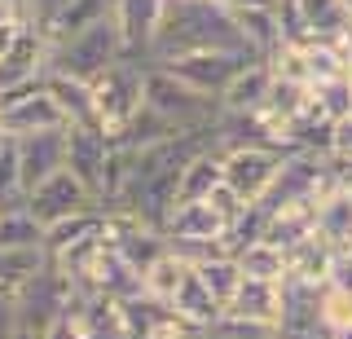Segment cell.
Returning a JSON list of instances; mask_svg holds the SVG:
<instances>
[{
	"label": "cell",
	"instance_id": "d590c367",
	"mask_svg": "<svg viewBox=\"0 0 352 339\" xmlns=\"http://www.w3.org/2000/svg\"><path fill=\"white\" fill-rule=\"evenodd\" d=\"M71 0H31V14L27 18H36V23H44V18H53L58 9H66Z\"/></svg>",
	"mask_w": 352,
	"mask_h": 339
},
{
	"label": "cell",
	"instance_id": "ffe728a7",
	"mask_svg": "<svg viewBox=\"0 0 352 339\" xmlns=\"http://www.w3.org/2000/svg\"><path fill=\"white\" fill-rule=\"evenodd\" d=\"M44 265H49V256H44L40 247H18V251L0 247V300H18V291L27 287Z\"/></svg>",
	"mask_w": 352,
	"mask_h": 339
},
{
	"label": "cell",
	"instance_id": "83f0119b",
	"mask_svg": "<svg viewBox=\"0 0 352 339\" xmlns=\"http://www.w3.org/2000/svg\"><path fill=\"white\" fill-rule=\"evenodd\" d=\"M27 194H22V172H18V141L0 133V207H22Z\"/></svg>",
	"mask_w": 352,
	"mask_h": 339
},
{
	"label": "cell",
	"instance_id": "8fae6325",
	"mask_svg": "<svg viewBox=\"0 0 352 339\" xmlns=\"http://www.w3.org/2000/svg\"><path fill=\"white\" fill-rule=\"evenodd\" d=\"M14 141H18L22 194L66 168V128H49V133H31V137H14Z\"/></svg>",
	"mask_w": 352,
	"mask_h": 339
},
{
	"label": "cell",
	"instance_id": "f35d334b",
	"mask_svg": "<svg viewBox=\"0 0 352 339\" xmlns=\"http://www.w3.org/2000/svg\"><path fill=\"white\" fill-rule=\"evenodd\" d=\"M344 80L352 84V40H348V49H344Z\"/></svg>",
	"mask_w": 352,
	"mask_h": 339
},
{
	"label": "cell",
	"instance_id": "ba28073f",
	"mask_svg": "<svg viewBox=\"0 0 352 339\" xmlns=\"http://www.w3.org/2000/svg\"><path fill=\"white\" fill-rule=\"evenodd\" d=\"M27 207L31 216H36L40 225H53V221H62V216H75V212H93L97 199H93V190L80 181V177H71V172H53L49 181H40L36 190H27Z\"/></svg>",
	"mask_w": 352,
	"mask_h": 339
},
{
	"label": "cell",
	"instance_id": "3957f363",
	"mask_svg": "<svg viewBox=\"0 0 352 339\" xmlns=\"http://www.w3.org/2000/svg\"><path fill=\"white\" fill-rule=\"evenodd\" d=\"M146 111V62H115L106 75L93 80V124L110 141L128 133V124Z\"/></svg>",
	"mask_w": 352,
	"mask_h": 339
},
{
	"label": "cell",
	"instance_id": "d6a6232c",
	"mask_svg": "<svg viewBox=\"0 0 352 339\" xmlns=\"http://www.w3.org/2000/svg\"><path fill=\"white\" fill-rule=\"evenodd\" d=\"M207 203H212V212L220 216V221H225V234H229V225H234V221H238V216H242V212H247V207H251L247 199H238V194H234V190H229V185H225V181H220V185H216V190H212V194H207Z\"/></svg>",
	"mask_w": 352,
	"mask_h": 339
},
{
	"label": "cell",
	"instance_id": "5b68a950",
	"mask_svg": "<svg viewBox=\"0 0 352 339\" xmlns=\"http://www.w3.org/2000/svg\"><path fill=\"white\" fill-rule=\"evenodd\" d=\"M80 295V287H75V278L71 273H62L58 265H44L36 278L27 282V287L18 291V300H14V309H18V326L27 335H40L44 339V331H49L58 317L71 309V300Z\"/></svg>",
	"mask_w": 352,
	"mask_h": 339
},
{
	"label": "cell",
	"instance_id": "484cf974",
	"mask_svg": "<svg viewBox=\"0 0 352 339\" xmlns=\"http://www.w3.org/2000/svg\"><path fill=\"white\" fill-rule=\"evenodd\" d=\"M212 339H282V326L269 317H242L225 309L212 322Z\"/></svg>",
	"mask_w": 352,
	"mask_h": 339
},
{
	"label": "cell",
	"instance_id": "e0dca14e",
	"mask_svg": "<svg viewBox=\"0 0 352 339\" xmlns=\"http://www.w3.org/2000/svg\"><path fill=\"white\" fill-rule=\"evenodd\" d=\"M220 181H225V172H220V150H216V146L198 150V155L185 163V172H181V185H176V203H203Z\"/></svg>",
	"mask_w": 352,
	"mask_h": 339
},
{
	"label": "cell",
	"instance_id": "52a82bcc",
	"mask_svg": "<svg viewBox=\"0 0 352 339\" xmlns=\"http://www.w3.org/2000/svg\"><path fill=\"white\" fill-rule=\"evenodd\" d=\"M247 62H256V58L234 53V49H203V53H181V58H172V62H154V67H168L176 80H185L190 89L207 93V97H220Z\"/></svg>",
	"mask_w": 352,
	"mask_h": 339
},
{
	"label": "cell",
	"instance_id": "b9f144b4",
	"mask_svg": "<svg viewBox=\"0 0 352 339\" xmlns=\"http://www.w3.org/2000/svg\"><path fill=\"white\" fill-rule=\"evenodd\" d=\"M14 339H40V335H27V331H18V335H14Z\"/></svg>",
	"mask_w": 352,
	"mask_h": 339
},
{
	"label": "cell",
	"instance_id": "8d00e7d4",
	"mask_svg": "<svg viewBox=\"0 0 352 339\" xmlns=\"http://www.w3.org/2000/svg\"><path fill=\"white\" fill-rule=\"evenodd\" d=\"M229 14H242V9H278V0H220Z\"/></svg>",
	"mask_w": 352,
	"mask_h": 339
},
{
	"label": "cell",
	"instance_id": "5bb4252c",
	"mask_svg": "<svg viewBox=\"0 0 352 339\" xmlns=\"http://www.w3.org/2000/svg\"><path fill=\"white\" fill-rule=\"evenodd\" d=\"M49 102L62 111L66 124H93V84L88 80H75V75H62V71H44L40 75Z\"/></svg>",
	"mask_w": 352,
	"mask_h": 339
},
{
	"label": "cell",
	"instance_id": "7dc6e473",
	"mask_svg": "<svg viewBox=\"0 0 352 339\" xmlns=\"http://www.w3.org/2000/svg\"><path fill=\"white\" fill-rule=\"evenodd\" d=\"M0 216H5V207H0Z\"/></svg>",
	"mask_w": 352,
	"mask_h": 339
},
{
	"label": "cell",
	"instance_id": "bcb514c9",
	"mask_svg": "<svg viewBox=\"0 0 352 339\" xmlns=\"http://www.w3.org/2000/svg\"><path fill=\"white\" fill-rule=\"evenodd\" d=\"M207 5H220V0H207Z\"/></svg>",
	"mask_w": 352,
	"mask_h": 339
},
{
	"label": "cell",
	"instance_id": "f1b7e54d",
	"mask_svg": "<svg viewBox=\"0 0 352 339\" xmlns=\"http://www.w3.org/2000/svg\"><path fill=\"white\" fill-rule=\"evenodd\" d=\"M317 317H322V331H339V326H352V291L326 282L317 291Z\"/></svg>",
	"mask_w": 352,
	"mask_h": 339
},
{
	"label": "cell",
	"instance_id": "d6986e66",
	"mask_svg": "<svg viewBox=\"0 0 352 339\" xmlns=\"http://www.w3.org/2000/svg\"><path fill=\"white\" fill-rule=\"evenodd\" d=\"M102 234V207H93V212H75V216H62V221L44 225V256H62L66 247L84 243V238H97Z\"/></svg>",
	"mask_w": 352,
	"mask_h": 339
},
{
	"label": "cell",
	"instance_id": "60d3db41",
	"mask_svg": "<svg viewBox=\"0 0 352 339\" xmlns=\"http://www.w3.org/2000/svg\"><path fill=\"white\" fill-rule=\"evenodd\" d=\"M9 18H18V14H14V9L5 5V0H0V23H9Z\"/></svg>",
	"mask_w": 352,
	"mask_h": 339
},
{
	"label": "cell",
	"instance_id": "836d02e7",
	"mask_svg": "<svg viewBox=\"0 0 352 339\" xmlns=\"http://www.w3.org/2000/svg\"><path fill=\"white\" fill-rule=\"evenodd\" d=\"M326 159H352V115L335 119V128H330V155Z\"/></svg>",
	"mask_w": 352,
	"mask_h": 339
},
{
	"label": "cell",
	"instance_id": "6da1fadb",
	"mask_svg": "<svg viewBox=\"0 0 352 339\" xmlns=\"http://www.w3.org/2000/svg\"><path fill=\"white\" fill-rule=\"evenodd\" d=\"M203 49L247 53L234 14H229L225 5H207V0H168V14H163L159 36H154V45H150V62H172V58H181V53H203Z\"/></svg>",
	"mask_w": 352,
	"mask_h": 339
},
{
	"label": "cell",
	"instance_id": "e575fe53",
	"mask_svg": "<svg viewBox=\"0 0 352 339\" xmlns=\"http://www.w3.org/2000/svg\"><path fill=\"white\" fill-rule=\"evenodd\" d=\"M22 331L18 326V309H14V300H0V339H14Z\"/></svg>",
	"mask_w": 352,
	"mask_h": 339
},
{
	"label": "cell",
	"instance_id": "1f68e13d",
	"mask_svg": "<svg viewBox=\"0 0 352 339\" xmlns=\"http://www.w3.org/2000/svg\"><path fill=\"white\" fill-rule=\"evenodd\" d=\"M44 339H97V335H93V326H88V317H84V309H80V295H75L71 309H66L58 322L44 331Z\"/></svg>",
	"mask_w": 352,
	"mask_h": 339
},
{
	"label": "cell",
	"instance_id": "cb8c5ba5",
	"mask_svg": "<svg viewBox=\"0 0 352 339\" xmlns=\"http://www.w3.org/2000/svg\"><path fill=\"white\" fill-rule=\"evenodd\" d=\"M194 273H198V282L220 300V309H229V300H234V291L242 282L238 260L234 256H212V260H203V265H194Z\"/></svg>",
	"mask_w": 352,
	"mask_h": 339
},
{
	"label": "cell",
	"instance_id": "4fadbf2b",
	"mask_svg": "<svg viewBox=\"0 0 352 339\" xmlns=\"http://www.w3.org/2000/svg\"><path fill=\"white\" fill-rule=\"evenodd\" d=\"M335 256H339V247H330L326 238H317V234H313V238H304V243H295L291 251H286V278L322 291L326 282H330ZM286 278H282V282H286Z\"/></svg>",
	"mask_w": 352,
	"mask_h": 339
},
{
	"label": "cell",
	"instance_id": "4dcf8cb0",
	"mask_svg": "<svg viewBox=\"0 0 352 339\" xmlns=\"http://www.w3.org/2000/svg\"><path fill=\"white\" fill-rule=\"evenodd\" d=\"M313 106H317V115L330 119V124L344 119V115H352V84L344 80V75H339V80L317 84V89H313Z\"/></svg>",
	"mask_w": 352,
	"mask_h": 339
},
{
	"label": "cell",
	"instance_id": "44dd1931",
	"mask_svg": "<svg viewBox=\"0 0 352 339\" xmlns=\"http://www.w3.org/2000/svg\"><path fill=\"white\" fill-rule=\"evenodd\" d=\"M229 313H242V317H269L278 322L282 313V282H260V278H242L234 300H229Z\"/></svg>",
	"mask_w": 352,
	"mask_h": 339
},
{
	"label": "cell",
	"instance_id": "ab89813d",
	"mask_svg": "<svg viewBox=\"0 0 352 339\" xmlns=\"http://www.w3.org/2000/svg\"><path fill=\"white\" fill-rule=\"evenodd\" d=\"M322 339H352V326H339V331H326Z\"/></svg>",
	"mask_w": 352,
	"mask_h": 339
},
{
	"label": "cell",
	"instance_id": "f546056e",
	"mask_svg": "<svg viewBox=\"0 0 352 339\" xmlns=\"http://www.w3.org/2000/svg\"><path fill=\"white\" fill-rule=\"evenodd\" d=\"M304 62H308V89H317V84L344 75V49L339 45H308Z\"/></svg>",
	"mask_w": 352,
	"mask_h": 339
},
{
	"label": "cell",
	"instance_id": "603a6c76",
	"mask_svg": "<svg viewBox=\"0 0 352 339\" xmlns=\"http://www.w3.org/2000/svg\"><path fill=\"white\" fill-rule=\"evenodd\" d=\"M234 260H238L242 278H260V282H282L286 278V251L273 247V243H264V238H260V243L238 247Z\"/></svg>",
	"mask_w": 352,
	"mask_h": 339
},
{
	"label": "cell",
	"instance_id": "ee69618b",
	"mask_svg": "<svg viewBox=\"0 0 352 339\" xmlns=\"http://www.w3.org/2000/svg\"><path fill=\"white\" fill-rule=\"evenodd\" d=\"M344 251H348V260H352V243H348V247H344Z\"/></svg>",
	"mask_w": 352,
	"mask_h": 339
},
{
	"label": "cell",
	"instance_id": "9a60e30c",
	"mask_svg": "<svg viewBox=\"0 0 352 339\" xmlns=\"http://www.w3.org/2000/svg\"><path fill=\"white\" fill-rule=\"evenodd\" d=\"M163 234L168 238H198V243H216V238H225V221L212 212V203H176L168 225H163Z\"/></svg>",
	"mask_w": 352,
	"mask_h": 339
},
{
	"label": "cell",
	"instance_id": "4316f807",
	"mask_svg": "<svg viewBox=\"0 0 352 339\" xmlns=\"http://www.w3.org/2000/svg\"><path fill=\"white\" fill-rule=\"evenodd\" d=\"M185 273H190V265H185L181 256H172V251H163V256L154 260L146 273H141V282H146V295H150V300H163V304H168L172 291L185 282Z\"/></svg>",
	"mask_w": 352,
	"mask_h": 339
},
{
	"label": "cell",
	"instance_id": "ac0fdd59",
	"mask_svg": "<svg viewBox=\"0 0 352 339\" xmlns=\"http://www.w3.org/2000/svg\"><path fill=\"white\" fill-rule=\"evenodd\" d=\"M168 309H172V313H181L185 322H194V326H207V331H212V322H216L220 313H225V309H220V300H216V295L207 291L203 282H198V273H194V269L185 273V282L172 291Z\"/></svg>",
	"mask_w": 352,
	"mask_h": 339
},
{
	"label": "cell",
	"instance_id": "2e32d148",
	"mask_svg": "<svg viewBox=\"0 0 352 339\" xmlns=\"http://www.w3.org/2000/svg\"><path fill=\"white\" fill-rule=\"evenodd\" d=\"M110 9H115V0H71V5L58 9L53 18H44L40 31L49 36V49H53V45H62V40H71L75 31H84V27L102 23V18H110Z\"/></svg>",
	"mask_w": 352,
	"mask_h": 339
},
{
	"label": "cell",
	"instance_id": "7a4b0ae2",
	"mask_svg": "<svg viewBox=\"0 0 352 339\" xmlns=\"http://www.w3.org/2000/svg\"><path fill=\"white\" fill-rule=\"evenodd\" d=\"M146 111H154L163 124H172L176 133H212L220 124V102L207 93L190 89L185 80H176L168 67H146Z\"/></svg>",
	"mask_w": 352,
	"mask_h": 339
},
{
	"label": "cell",
	"instance_id": "f6af8a7d",
	"mask_svg": "<svg viewBox=\"0 0 352 339\" xmlns=\"http://www.w3.org/2000/svg\"><path fill=\"white\" fill-rule=\"evenodd\" d=\"M344 194H348V199H352V185H348V190H344Z\"/></svg>",
	"mask_w": 352,
	"mask_h": 339
},
{
	"label": "cell",
	"instance_id": "9c48e42d",
	"mask_svg": "<svg viewBox=\"0 0 352 339\" xmlns=\"http://www.w3.org/2000/svg\"><path fill=\"white\" fill-rule=\"evenodd\" d=\"M163 14H168V0H115L110 18H115L119 36H124V58L150 62V45L159 36Z\"/></svg>",
	"mask_w": 352,
	"mask_h": 339
},
{
	"label": "cell",
	"instance_id": "74e56055",
	"mask_svg": "<svg viewBox=\"0 0 352 339\" xmlns=\"http://www.w3.org/2000/svg\"><path fill=\"white\" fill-rule=\"evenodd\" d=\"M5 5H9V9H14V14H18V18H27V14H31V0H5Z\"/></svg>",
	"mask_w": 352,
	"mask_h": 339
},
{
	"label": "cell",
	"instance_id": "7bdbcfd3",
	"mask_svg": "<svg viewBox=\"0 0 352 339\" xmlns=\"http://www.w3.org/2000/svg\"><path fill=\"white\" fill-rule=\"evenodd\" d=\"M339 5H344V9H348V18H352V0H339Z\"/></svg>",
	"mask_w": 352,
	"mask_h": 339
},
{
	"label": "cell",
	"instance_id": "7402d4cb",
	"mask_svg": "<svg viewBox=\"0 0 352 339\" xmlns=\"http://www.w3.org/2000/svg\"><path fill=\"white\" fill-rule=\"evenodd\" d=\"M317 238H326L339 251L352 243V199L344 190H335L330 199L317 203Z\"/></svg>",
	"mask_w": 352,
	"mask_h": 339
},
{
	"label": "cell",
	"instance_id": "277c9868",
	"mask_svg": "<svg viewBox=\"0 0 352 339\" xmlns=\"http://www.w3.org/2000/svg\"><path fill=\"white\" fill-rule=\"evenodd\" d=\"M115 62H124V36H119L115 18H102V23L75 31L71 40L49 49V71L75 75V80H88V84L97 75H106Z\"/></svg>",
	"mask_w": 352,
	"mask_h": 339
},
{
	"label": "cell",
	"instance_id": "8992f818",
	"mask_svg": "<svg viewBox=\"0 0 352 339\" xmlns=\"http://www.w3.org/2000/svg\"><path fill=\"white\" fill-rule=\"evenodd\" d=\"M282 150L273 146H229L220 150V172H225V185L247 203H260L264 194L273 190L282 172Z\"/></svg>",
	"mask_w": 352,
	"mask_h": 339
},
{
	"label": "cell",
	"instance_id": "30bf717a",
	"mask_svg": "<svg viewBox=\"0 0 352 339\" xmlns=\"http://www.w3.org/2000/svg\"><path fill=\"white\" fill-rule=\"evenodd\" d=\"M110 141L97 124H66V172L80 177L97 199V185H102L106 159H110Z\"/></svg>",
	"mask_w": 352,
	"mask_h": 339
},
{
	"label": "cell",
	"instance_id": "7c38bea8",
	"mask_svg": "<svg viewBox=\"0 0 352 339\" xmlns=\"http://www.w3.org/2000/svg\"><path fill=\"white\" fill-rule=\"evenodd\" d=\"M269 84H273L269 62L256 58V62H247V67L234 75V84H229L216 102H220V111H225V115H260L264 111V97H269Z\"/></svg>",
	"mask_w": 352,
	"mask_h": 339
},
{
	"label": "cell",
	"instance_id": "d4e9b609",
	"mask_svg": "<svg viewBox=\"0 0 352 339\" xmlns=\"http://www.w3.org/2000/svg\"><path fill=\"white\" fill-rule=\"evenodd\" d=\"M0 247H5V251L40 247L44 251V225L27 212V207H9V212L0 216Z\"/></svg>",
	"mask_w": 352,
	"mask_h": 339
}]
</instances>
